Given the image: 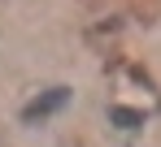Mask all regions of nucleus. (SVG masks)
Segmentation results:
<instances>
[{
    "label": "nucleus",
    "mask_w": 161,
    "mask_h": 147,
    "mask_svg": "<svg viewBox=\"0 0 161 147\" xmlns=\"http://www.w3.org/2000/svg\"><path fill=\"white\" fill-rule=\"evenodd\" d=\"M65 99H70V91H65V87H53L48 95H39L35 104H26V108H22V117H26V121H39V117H48V113H57V108H61Z\"/></svg>",
    "instance_id": "obj_1"
},
{
    "label": "nucleus",
    "mask_w": 161,
    "mask_h": 147,
    "mask_svg": "<svg viewBox=\"0 0 161 147\" xmlns=\"http://www.w3.org/2000/svg\"><path fill=\"white\" fill-rule=\"evenodd\" d=\"M109 117L122 125V130H135V125H144V113H135V108H113Z\"/></svg>",
    "instance_id": "obj_2"
}]
</instances>
